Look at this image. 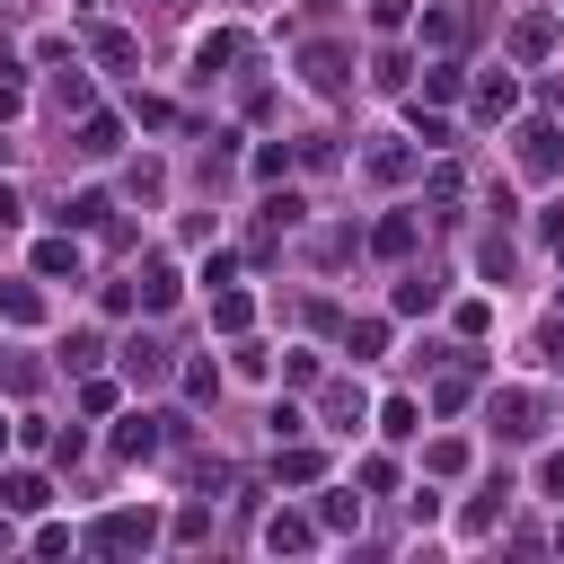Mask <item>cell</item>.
Returning a JSON list of instances; mask_svg holds the SVG:
<instances>
[{"label": "cell", "mask_w": 564, "mask_h": 564, "mask_svg": "<svg viewBox=\"0 0 564 564\" xmlns=\"http://www.w3.org/2000/svg\"><path fill=\"white\" fill-rule=\"evenodd\" d=\"M115 141H124L115 115H80V141H70V151H80V159H115Z\"/></svg>", "instance_id": "ba28073f"}, {"label": "cell", "mask_w": 564, "mask_h": 564, "mask_svg": "<svg viewBox=\"0 0 564 564\" xmlns=\"http://www.w3.org/2000/svg\"><path fill=\"white\" fill-rule=\"evenodd\" d=\"M371 247H380V256H406V247H414V211H388V221L371 230Z\"/></svg>", "instance_id": "2e32d148"}, {"label": "cell", "mask_w": 564, "mask_h": 564, "mask_svg": "<svg viewBox=\"0 0 564 564\" xmlns=\"http://www.w3.org/2000/svg\"><path fill=\"white\" fill-rule=\"evenodd\" d=\"M0 555H10V512H0Z\"/></svg>", "instance_id": "d590c367"}, {"label": "cell", "mask_w": 564, "mask_h": 564, "mask_svg": "<svg viewBox=\"0 0 564 564\" xmlns=\"http://www.w3.org/2000/svg\"><path fill=\"white\" fill-rule=\"evenodd\" d=\"M247 318H256L247 292H221V300H211V326H221V335H247Z\"/></svg>", "instance_id": "e0dca14e"}, {"label": "cell", "mask_w": 564, "mask_h": 564, "mask_svg": "<svg viewBox=\"0 0 564 564\" xmlns=\"http://www.w3.org/2000/svg\"><path fill=\"white\" fill-rule=\"evenodd\" d=\"M344 344H352V362H380V344H388V326H380V318H362V326H352Z\"/></svg>", "instance_id": "484cf974"}, {"label": "cell", "mask_w": 564, "mask_h": 564, "mask_svg": "<svg viewBox=\"0 0 564 564\" xmlns=\"http://www.w3.org/2000/svg\"><path fill=\"white\" fill-rule=\"evenodd\" d=\"M493 433L503 441H538V397L529 388H493Z\"/></svg>", "instance_id": "3957f363"}, {"label": "cell", "mask_w": 564, "mask_h": 564, "mask_svg": "<svg viewBox=\"0 0 564 564\" xmlns=\"http://www.w3.org/2000/svg\"><path fill=\"white\" fill-rule=\"evenodd\" d=\"M467 397H476V371H459V380H441V388H433V406H441V414H459Z\"/></svg>", "instance_id": "4dcf8cb0"}, {"label": "cell", "mask_w": 564, "mask_h": 564, "mask_svg": "<svg viewBox=\"0 0 564 564\" xmlns=\"http://www.w3.org/2000/svg\"><path fill=\"white\" fill-rule=\"evenodd\" d=\"M406 168H414V159H406V151H397V141H380V151H371V177H380V185H397V177H406Z\"/></svg>", "instance_id": "f1b7e54d"}, {"label": "cell", "mask_w": 564, "mask_h": 564, "mask_svg": "<svg viewBox=\"0 0 564 564\" xmlns=\"http://www.w3.org/2000/svg\"><path fill=\"white\" fill-rule=\"evenodd\" d=\"M318 476H326L318 450H282V485H318Z\"/></svg>", "instance_id": "cb8c5ba5"}, {"label": "cell", "mask_w": 564, "mask_h": 564, "mask_svg": "<svg viewBox=\"0 0 564 564\" xmlns=\"http://www.w3.org/2000/svg\"><path fill=\"white\" fill-rule=\"evenodd\" d=\"M397 309H406V318H433V309H441V282H433V273H406V282H397Z\"/></svg>", "instance_id": "4fadbf2b"}, {"label": "cell", "mask_w": 564, "mask_h": 564, "mask_svg": "<svg viewBox=\"0 0 564 564\" xmlns=\"http://www.w3.org/2000/svg\"><path fill=\"white\" fill-rule=\"evenodd\" d=\"M53 503V485L36 476V467H18V476H0V512H44Z\"/></svg>", "instance_id": "52a82bcc"}, {"label": "cell", "mask_w": 564, "mask_h": 564, "mask_svg": "<svg viewBox=\"0 0 564 564\" xmlns=\"http://www.w3.org/2000/svg\"><path fill=\"white\" fill-rule=\"evenodd\" d=\"M10 433H18V423H0V450H10Z\"/></svg>", "instance_id": "8d00e7d4"}, {"label": "cell", "mask_w": 564, "mask_h": 564, "mask_svg": "<svg viewBox=\"0 0 564 564\" xmlns=\"http://www.w3.org/2000/svg\"><path fill=\"white\" fill-rule=\"evenodd\" d=\"M265 547H273V555H309V547H318V521H309V512H273V521H265Z\"/></svg>", "instance_id": "8992f818"}, {"label": "cell", "mask_w": 564, "mask_h": 564, "mask_svg": "<svg viewBox=\"0 0 564 564\" xmlns=\"http://www.w3.org/2000/svg\"><path fill=\"white\" fill-rule=\"evenodd\" d=\"M18 106H27V89H18V80H0V124H10Z\"/></svg>", "instance_id": "836d02e7"}, {"label": "cell", "mask_w": 564, "mask_h": 564, "mask_svg": "<svg viewBox=\"0 0 564 564\" xmlns=\"http://www.w3.org/2000/svg\"><path fill=\"white\" fill-rule=\"evenodd\" d=\"M380 433H388V441H414V433H423V414H414V397H388V406H380Z\"/></svg>", "instance_id": "9a60e30c"}, {"label": "cell", "mask_w": 564, "mask_h": 564, "mask_svg": "<svg viewBox=\"0 0 564 564\" xmlns=\"http://www.w3.org/2000/svg\"><path fill=\"white\" fill-rule=\"evenodd\" d=\"M168 441H177V414H132L115 433V459H159Z\"/></svg>", "instance_id": "7a4b0ae2"}, {"label": "cell", "mask_w": 564, "mask_h": 564, "mask_svg": "<svg viewBox=\"0 0 564 564\" xmlns=\"http://www.w3.org/2000/svg\"><path fill=\"white\" fill-rule=\"evenodd\" d=\"M0 318H10V326H36V318H44V292H36V282H0Z\"/></svg>", "instance_id": "30bf717a"}, {"label": "cell", "mask_w": 564, "mask_h": 564, "mask_svg": "<svg viewBox=\"0 0 564 564\" xmlns=\"http://www.w3.org/2000/svg\"><path fill=\"white\" fill-rule=\"evenodd\" d=\"M318 521H326V529H362V493H326Z\"/></svg>", "instance_id": "44dd1931"}, {"label": "cell", "mask_w": 564, "mask_h": 564, "mask_svg": "<svg viewBox=\"0 0 564 564\" xmlns=\"http://www.w3.org/2000/svg\"><path fill=\"white\" fill-rule=\"evenodd\" d=\"M221 62H239V36H230V27H221V36H203V53H194V80H211Z\"/></svg>", "instance_id": "d6986e66"}, {"label": "cell", "mask_w": 564, "mask_h": 564, "mask_svg": "<svg viewBox=\"0 0 564 564\" xmlns=\"http://www.w3.org/2000/svg\"><path fill=\"white\" fill-rule=\"evenodd\" d=\"M423 467H433V476H459V467H467V441H433V450H423Z\"/></svg>", "instance_id": "f546056e"}, {"label": "cell", "mask_w": 564, "mask_h": 564, "mask_svg": "<svg viewBox=\"0 0 564 564\" xmlns=\"http://www.w3.org/2000/svg\"><path fill=\"white\" fill-rule=\"evenodd\" d=\"M512 106H521L512 80H476V115H485V124H493V115H512Z\"/></svg>", "instance_id": "ffe728a7"}, {"label": "cell", "mask_w": 564, "mask_h": 564, "mask_svg": "<svg viewBox=\"0 0 564 564\" xmlns=\"http://www.w3.org/2000/svg\"><path fill=\"white\" fill-rule=\"evenodd\" d=\"M459 89H467V80H459V62H433V70H423V98H433V106L459 98Z\"/></svg>", "instance_id": "d4e9b609"}, {"label": "cell", "mask_w": 564, "mask_h": 564, "mask_svg": "<svg viewBox=\"0 0 564 564\" xmlns=\"http://www.w3.org/2000/svg\"><path fill=\"white\" fill-rule=\"evenodd\" d=\"M371 27H406V0H371Z\"/></svg>", "instance_id": "d6a6232c"}, {"label": "cell", "mask_w": 564, "mask_h": 564, "mask_svg": "<svg viewBox=\"0 0 564 564\" xmlns=\"http://www.w3.org/2000/svg\"><path fill=\"white\" fill-rule=\"evenodd\" d=\"M185 397L211 406V397H221V371H211V362H185Z\"/></svg>", "instance_id": "83f0119b"}, {"label": "cell", "mask_w": 564, "mask_h": 564, "mask_svg": "<svg viewBox=\"0 0 564 564\" xmlns=\"http://www.w3.org/2000/svg\"><path fill=\"white\" fill-rule=\"evenodd\" d=\"M503 493H512V485H503V476H493V485H485V493H476V503H467V512H459V529H467V538H485V529H493V521H503Z\"/></svg>", "instance_id": "8fae6325"}, {"label": "cell", "mask_w": 564, "mask_h": 564, "mask_svg": "<svg viewBox=\"0 0 564 564\" xmlns=\"http://www.w3.org/2000/svg\"><path fill=\"white\" fill-rule=\"evenodd\" d=\"M151 538H159L151 512H106V521H89V547H98V555H141Z\"/></svg>", "instance_id": "6da1fadb"}, {"label": "cell", "mask_w": 564, "mask_h": 564, "mask_svg": "<svg viewBox=\"0 0 564 564\" xmlns=\"http://www.w3.org/2000/svg\"><path fill=\"white\" fill-rule=\"evenodd\" d=\"M106 211H115L106 194H70V203H62V230H98V221H106Z\"/></svg>", "instance_id": "ac0fdd59"}, {"label": "cell", "mask_w": 564, "mask_h": 564, "mask_svg": "<svg viewBox=\"0 0 564 564\" xmlns=\"http://www.w3.org/2000/svg\"><path fill=\"white\" fill-rule=\"evenodd\" d=\"M89 44H98V62H106V70H124V62H132V53H141V44H132V36H124V27H98V36H89Z\"/></svg>", "instance_id": "603a6c76"}, {"label": "cell", "mask_w": 564, "mask_h": 564, "mask_svg": "<svg viewBox=\"0 0 564 564\" xmlns=\"http://www.w3.org/2000/svg\"><path fill=\"white\" fill-rule=\"evenodd\" d=\"M36 273H44V282H62V273L80 282V247H70V239H44V247H36Z\"/></svg>", "instance_id": "5bb4252c"}, {"label": "cell", "mask_w": 564, "mask_h": 564, "mask_svg": "<svg viewBox=\"0 0 564 564\" xmlns=\"http://www.w3.org/2000/svg\"><path fill=\"white\" fill-rule=\"evenodd\" d=\"M326 414L335 423H362V388H326Z\"/></svg>", "instance_id": "1f68e13d"}, {"label": "cell", "mask_w": 564, "mask_h": 564, "mask_svg": "<svg viewBox=\"0 0 564 564\" xmlns=\"http://www.w3.org/2000/svg\"><path fill=\"white\" fill-rule=\"evenodd\" d=\"M344 80H352V62H344L335 44H309V89H326V98H335Z\"/></svg>", "instance_id": "7c38bea8"}, {"label": "cell", "mask_w": 564, "mask_h": 564, "mask_svg": "<svg viewBox=\"0 0 564 564\" xmlns=\"http://www.w3.org/2000/svg\"><path fill=\"white\" fill-rule=\"evenodd\" d=\"M547 247H555V256H564V203H555V211H547Z\"/></svg>", "instance_id": "e575fe53"}, {"label": "cell", "mask_w": 564, "mask_h": 564, "mask_svg": "<svg viewBox=\"0 0 564 564\" xmlns=\"http://www.w3.org/2000/svg\"><path fill=\"white\" fill-rule=\"evenodd\" d=\"M476 273H512V239L485 230V239H476Z\"/></svg>", "instance_id": "4316f807"}, {"label": "cell", "mask_w": 564, "mask_h": 564, "mask_svg": "<svg viewBox=\"0 0 564 564\" xmlns=\"http://www.w3.org/2000/svg\"><path fill=\"white\" fill-rule=\"evenodd\" d=\"M521 168L529 177H555L564 168V132L555 124H521Z\"/></svg>", "instance_id": "277c9868"}, {"label": "cell", "mask_w": 564, "mask_h": 564, "mask_svg": "<svg viewBox=\"0 0 564 564\" xmlns=\"http://www.w3.org/2000/svg\"><path fill=\"white\" fill-rule=\"evenodd\" d=\"M132 292H141V309H168L185 282H177V265H141V273H132Z\"/></svg>", "instance_id": "9c48e42d"}, {"label": "cell", "mask_w": 564, "mask_h": 564, "mask_svg": "<svg viewBox=\"0 0 564 564\" xmlns=\"http://www.w3.org/2000/svg\"><path fill=\"white\" fill-rule=\"evenodd\" d=\"M547 44H555V27H547V18H521V27H512V53H521V62H538Z\"/></svg>", "instance_id": "7402d4cb"}, {"label": "cell", "mask_w": 564, "mask_h": 564, "mask_svg": "<svg viewBox=\"0 0 564 564\" xmlns=\"http://www.w3.org/2000/svg\"><path fill=\"white\" fill-rule=\"evenodd\" d=\"M168 371H177V362H168V344H151V335H132V344H124V380H132V388H159Z\"/></svg>", "instance_id": "5b68a950"}]
</instances>
